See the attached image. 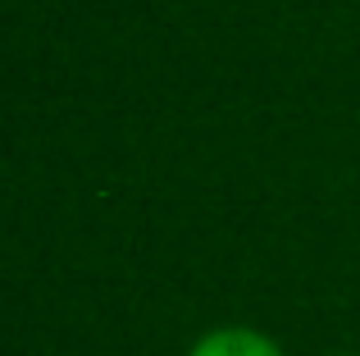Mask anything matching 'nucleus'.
Listing matches in <instances>:
<instances>
[{
    "label": "nucleus",
    "instance_id": "1",
    "mask_svg": "<svg viewBox=\"0 0 360 356\" xmlns=\"http://www.w3.org/2000/svg\"><path fill=\"white\" fill-rule=\"evenodd\" d=\"M187 356H288V348L255 324H214L187 348Z\"/></svg>",
    "mask_w": 360,
    "mask_h": 356
},
{
    "label": "nucleus",
    "instance_id": "2",
    "mask_svg": "<svg viewBox=\"0 0 360 356\" xmlns=\"http://www.w3.org/2000/svg\"><path fill=\"white\" fill-rule=\"evenodd\" d=\"M338 356H356V352H338Z\"/></svg>",
    "mask_w": 360,
    "mask_h": 356
}]
</instances>
